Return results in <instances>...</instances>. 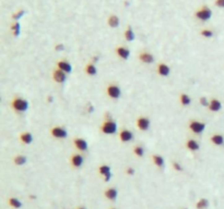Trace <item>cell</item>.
I'll use <instances>...</instances> for the list:
<instances>
[{"label":"cell","mask_w":224,"mask_h":209,"mask_svg":"<svg viewBox=\"0 0 224 209\" xmlns=\"http://www.w3.org/2000/svg\"><path fill=\"white\" fill-rule=\"evenodd\" d=\"M101 132L105 135H113L117 132V123L111 118L108 112L105 115V120L101 125Z\"/></svg>","instance_id":"obj_1"},{"label":"cell","mask_w":224,"mask_h":209,"mask_svg":"<svg viewBox=\"0 0 224 209\" xmlns=\"http://www.w3.org/2000/svg\"><path fill=\"white\" fill-rule=\"evenodd\" d=\"M10 106L15 112L23 113L29 109V101L22 97H15L11 100Z\"/></svg>","instance_id":"obj_2"},{"label":"cell","mask_w":224,"mask_h":209,"mask_svg":"<svg viewBox=\"0 0 224 209\" xmlns=\"http://www.w3.org/2000/svg\"><path fill=\"white\" fill-rule=\"evenodd\" d=\"M195 16L196 19H198L199 21H202V22H207L211 19L212 16V10L208 7V6H202L199 9L196 10L195 12Z\"/></svg>","instance_id":"obj_3"},{"label":"cell","mask_w":224,"mask_h":209,"mask_svg":"<svg viewBox=\"0 0 224 209\" xmlns=\"http://www.w3.org/2000/svg\"><path fill=\"white\" fill-rule=\"evenodd\" d=\"M188 127H189V130L194 134L199 135V134H202L204 129H206V123L197 121V120H190L189 124H188Z\"/></svg>","instance_id":"obj_4"},{"label":"cell","mask_w":224,"mask_h":209,"mask_svg":"<svg viewBox=\"0 0 224 209\" xmlns=\"http://www.w3.org/2000/svg\"><path fill=\"white\" fill-rule=\"evenodd\" d=\"M105 93L112 99H118L121 96V90L116 84H108L105 88Z\"/></svg>","instance_id":"obj_5"},{"label":"cell","mask_w":224,"mask_h":209,"mask_svg":"<svg viewBox=\"0 0 224 209\" xmlns=\"http://www.w3.org/2000/svg\"><path fill=\"white\" fill-rule=\"evenodd\" d=\"M51 135L56 140H65L68 136V132L64 127L56 125V127H53L51 129Z\"/></svg>","instance_id":"obj_6"},{"label":"cell","mask_w":224,"mask_h":209,"mask_svg":"<svg viewBox=\"0 0 224 209\" xmlns=\"http://www.w3.org/2000/svg\"><path fill=\"white\" fill-rule=\"evenodd\" d=\"M150 124H151V121L149 118L147 117H143V115H141V117H138L136 120V127H138L140 131L142 132H146L149 130V127H150Z\"/></svg>","instance_id":"obj_7"},{"label":"cell","mask_w":224,"mask_h":209,"mask_svg":"<svg viewBox=\"0 0 224 209\" xmlns=\"http://www.w3.org/2000/svg\"><path fill=\"white\" fill-rule=\"evenodd\" d=\"M69 162L72 168L78 169L80 167H82V165L84 162V158L81 154H72L69 158Z\"/></svg>","instance_id":"obj_8"},{"label":"cell","mask_w":224,"mask_h":209,"mask_svg":"<svg viewBox=\"0 0 224 209\" xmlns=\"http://www.w3.org/2000/svg\"><path fill=\"white\" fill-rule=\"evenodd\" d=\"M51 77H53V80L55 81L56 83L63 84V83H65L66 81H67V74L61 71V70H59L58 68H56L53 71V73H51Z\"/></svg>","instance_id":"obj_9"},{"label":"cell","mask_w":224,"mask_h":209,"mask_svg":"<svg viewBox=\"0 0 224 209\" xmlns=\"http://www.w3.org/2000/svg\"><path fill=\"white\" fill-rule=\"evenodd\" d=\"M99 173L103 177L105 182H108L112 179V169L108 165H101L99 167Z\"/></svg>","instance_id":"obj_10"},{"label":"cell","mask_w":224,"mask_h":209,"mask_svg":"<svg viewBox=\"0 0 224 209\" xmlns=\"http://www.w3.org/2000/svg\"><path fill=\"white\" fill-rule=\"evenodd\" d=\"M73 146L81 153H86L89 148V145L88 142H86L84 138H81V137H76L73 140Z\"/></svg>","instance_id":"obj_11"},{"label":"cell","mask_w":224,"mask_h":209,"mask_svg":"<svg viewBox=\"0 0 224 209\" xmlns=\"http://www.w3.org/2000/svg\"><path fill=\"white\" fill-rule=\"evenodd\" d=\"M118 137H119V140L123 143H129L134 140V133L131 131L127 129H123L121 131L119 132L118 134Z\"/></svg>","instance_id":"obj_12"},{"label":"cell","mask_w":224,"mask_h":209,"mask_svg":"<svg viewBox=\"0 0 224 209\" xmlns=\"http://www.w3.org/2000/svg\"><path fill=\"white\" fill-rule=\"evenodd\" d=\"M115 52H116V55H117L118 58H120V59H123V60H128V58L130 57L129 48H127V47H125V46L116 47Z\"/></svg>","instance_id":"obj_13"},{"label":"cell","mask_w":224,"mask_h":209,"mask_svg":"<svg viewBox=\"0 0 224 209\" xmlns=\"http://www.w3.org/2000/svg\"><path fill=\"white\" fill-rule=\"evenodd\" d=\"M138 59L140 60L141 62L143 63H147V65H151L154 62V57H153L152 53L148 52V51H142L138 55Z\"/></svg>","instance_id":"obj_14"},{"label":"cell","mask_w":224,"mask_h":209,"mask_svg":"<svg viewBox=\"0 0 224 209\" xmlns=\"http://www.w3.org/2000/svg\"><path fill=\"white\" fill-rule=\"evenodd\" d=\"M156 73L160 76H163V77L169 76V73H171V68L165 63H159L156 67Z\"/></svg>","instance_id":"obj_15"},{"label":"cell","mask_w":224,"mask_h":209,"mask_svg":"<svg viewBox=\"0 0 224 209\" xmlns=\"http://www.w3.org/2000/svg\"><path fill=\"white\" fill-rule=\"evenodd\" d=\"M57 68L59 70H61L63 72H65L66 74L71 73L72 72V65H70L67 60H59L57 62Z\"/></svg>","instance_id":"obj_16"},{"label":"cell","mask_w":224,"mask_h":209,"mask_svg":"<svg viewBox=\"0 0 224 209\" xmlns=\"http://www.w3.org/2000/svg\"><path fill=\"white\" fill-rule=\"evenodd\" d=\"M185 146L188 150H190V152H197V150L200 149V144H199L198 140H196L195 138H189V140H187Z\"/></svg>","instance_id":"obj_17"},{"label":"cell","mask_w":224,"mask_h":209,"mask_svg":"<svg viewBox=\"0 0 224 209\" xmlns=\"http://www.w3.org/2000/svg\"><path fill=\"white\" fill-rule=\"evenodd\" d=\"M208 109L210 111H212V112H217V111H220L222 109V102L219 99H215V98L211 99V100L209 101Z\"/></svg>","instance_id":"obj_18"},{"label":"cell","mask_w":224,"mask_h":209,"mask_svg":"<svg viewBox=\"0 0 224 209\" xmlns=\"http://www.w3.org/2000/svg\"><path fill=\"white\" fill-rule=\"evenodd\" d=\"M152 162L154 163V165L156 168H159V169L164 168L165 161H164V158H163L161 155H156V154L152 155Z\"/></svg>","instance_id":"obj_19"},{"label":"cell","mask_w":224,"mask_h":209,"mask_svg":"<svg viewBox=\"0 0 224 209\" xmlns=\"http://www.w3.org/2000/svg\"><path fill=\"white\" fill-rule=\"evenodd\" d=\"M119 23H120L119 18H118L116 14H111V15L107 18V24H108L109 27H112V28L118 27V26H119Z\"/></svg>","instance_id":"obj_20"},{"label":"cell","mask_w":224,"mask_h":209,"mask_svg":"<svg viewBox=\"0 0 224 209\" xmlns=\"http://www.w3.org/2000/svg\"><path fill=\"white\" fill-rule=\"evenodd\" d=\"M117 195H118V192L115 187H108V189H106L104 192V196L108 200H115L116 198H117Z\"/></svg>","instance_id":"obj_21"},{"label":"cell","mask_w":224,"mask_h":209,"mask_svg":"<svg viewBox=\"0 0 224 209\" xmlns=\"http://www.w3.org/2000/svg\"><path fill=\"white\" fill-rule=\"evenodd\" d=\"M19 138H20V142H21L22 144H25V145H29L33 142V135L30 132H23V133H21L20 136H19Z\"/></svg>","instance_id":"obj_22"},{"label":"cell","mask_w":224,"mask_h":209,"mask_svg":"<svg viewBox=\"0 0 224 209\" xmlns=\"http://www.w3.org/2000/svg\"><path fill=\"white\" fill-rule=\"evenodd\" d=\"M124 37L127 41H134V38H136V35H134V32L132 30V27L130 25L127 26L126 31L124 32Z\"/></svg>","instance_id":"obj_23"},{"label":"cell","mask_w":224,"mask_h":209,"mask_svg":"<svg viewBox=\"0 0 224 209\" xmlns=\"http://www.w3.org/2000/svg\"><path fill=\"white\" fill-rule=\"evenodd\" d=\"M210 142L213 145H217V146H221L224 144V137L221 134H213L210 137Z\"/></svg>","instance_id":"obj_24"},{"label":"cell","mask_w":224,"mask_h":209,"mask_svg":"<svg viewBox=\"0 0 224 209\" xmlns=\"http://www.w3.org/2000/svg\"><path fill=\"white\" fill-rule=\"evenodd\" d=\"M84 72H86L88 75L94 76V75H96V73H97V69H96V67L94 65V63L90 62V63L86 65V67H84Z\"/></svg>","instance_id":"obj_25"},{"label":"cell","mask_w":224,"mask_h":209,"mask_svg":"<svg viewBox=\"0 0 224 209\" xmlns=\"http://www.w3.org/2000/svg\"><path fill=\"white\" fill-rule=\"evenodd\" d=\"M179 102L182 106L187 107L191 103V98H190V96L188 94H184L182 93V94L179 95Z\"/></svg>","instance_id":"obj_26"},{"label":"cell","mask_w":224,"mask_h":209,"mask_svg":"<svg viewBox=\"0 0 224 209\" xmlns=\"http://www.w3.org/2000/svg\"><path fill=\"white\" fill-rule=\"evenodd\" d=\"M28 161V158L23 155H16L13 158V162L15 165H24Z\"/></svg>","instance_id":"obj_27"},{"label":"cell","mask_w":224,"mask_h":209,"mask_svg":"<svg viewBox=\"0 0 224 209\" xmlns=\"http://www.w3.org/2000/svg\"><path fill=\"white\" fill-rule=\"evenodd\" d=\"M10 30H11L12 34H13L14 37H18L20 35V30H21V25L19 22H13L10 26Z\"/></svg>","instance_id":"obj_28"},{"label":"cell","mask_w":224,"mask_h":209,"mask_svg":"<svg viewBox=\"0 0 224 209\" xmlns=\"http://www.w3.org/2000/svg\"><path fill=\"white\" fill-rule=\"evenodd\" d=\"M8 204H9V206H11L12 208H15V209L21 208L22 207V203L15 197H10L9 199H8Z\"/></svg>","instance_id":"obj_29"},{"label":"cell","mask_w":224,"mask_h":209,"mask_svg":"<svg viewBox=\"0 0 224 209\" xmlns=\"http://www.w3.org/2000/svg\"><path fill=\"white\" fill-rule=\"evenodd\" d=\"M208 207H209V200L207 199V198H200L196 204L197 209H207Z\"/></svg>","instance_id":"obj_30"},{"label":"cell","mask_w":224,"mask_h":209,"mask_svg":"<svg viewBox=\"0 0 224 209\" xmlns=\"http://www.w3.org/2000/svg\"><path fill=\"white\" fill-rule=\"evenodd\" d=\"M25 14V11H24L23 9H20L18 10L16 12H14L13 14H12V20L14 21V22H19V20L22 18V16Z\"/></svg>","instance_id":"obj_31"},{"label":"cell","mask_w":224,"mask_h":209,"mask_svg":"<svg viewBox=\"0 0 224 209\" xmlns=\"http://www.w3.org/2000/svg\"><path fill=\"white\" fill-rule=\"evenodd\" d=\"M213 31L211 30H208V28H203V30L200 31V35L202 37H204V38H211V37L213 36Z\"/></svg>","instance_id":"obj_32"},{"label":"cell","mask_w":224,"mask_h":209,"mask_svg":"<svg viewBox=\"0 0 224 209\" xmlns=\"http://www.w3.org/2000/svg\"><path fill=\"white\" fill-rule=\"evenodd\" d=\"M132 152H134V154L136 155L137 157H143V155H144V149L141 147V146H139V145L134 146Z\"/></svg>","instance_id":"obj_33"},{"label":"cell","mask_w":224,"mask_h":209,"mask_svg":"<svg viewBox=\"0 0 224 209\" xmlns=\"http://www.w3.org/2000/svg\"><path fill=\"white\" fill-rule=\"evenodd\" d=\"M209 101H210V100H208V98H207V97H201V98L199 99V103H200L201 106H203V107H208L209 106Z\"/></svg>","instance_id":"obj_34"},{"label":"cell","mask_w":224,"mask_h":209,"mask_svg":"<svg viewBox=\"0 0 224 209\" xmlns=\"http://www.w3.org/2000/svg\"><path fill=\"white\" fill-rule=\"evenodd\" d=\"M172 167H173V169L175 171H182V167L180 165L179 162H177V161H174V162L172 163Z\"/></svg>","instance_id":"obj_35"},{"label":"cell","mask_w":224,"mask_h":209,"mask_svg":"<svg viewBox=\"0 0 224 209\" xmlns=\"http://www.w3.org/2000/svg\"><path fill=\"white\" fill-rule=\"evenodd\" d=\"M214 5L217 8H224V0H214Z\"/></svg>","instance_id":"obj_36"},{"label":"cell","mask_w":224,"mask_h":209,"mask_svg":"<svg viewBox=\"0 0 224 209\" xmlns=\"http://www.w3.org/2000/svg\"><path fill=\"white\" fill-rule=\"evenodd\" d=\"M125 172L127 173L128 175H134V169L131 168V167H128V168H126Z\"/></svg>","instance_id":"obj_37"},{"label":"cell","mask_w":224,"mask_h":209,"mask_svg":"<svg viewBox=\"0 0 224 209\" xmlns=\"http://www.w3.org/2000/svg\"><path fill=\"white\" fill-rule=\"evenodd\" d=\"M64 49H65V46H64L63 44H57V45H55V50H56V51H63Z\"/></svg>","instance_id":"obj_38"},{"label":"cell","mask_w":224,"mask_h":209,"mask_svg":"<svg viewBox=\"0 0 224 209\" xmlns=\"http://www.w3.org/2000/svg\"><path fill=\"white\" fill-rule=\"evenodd\" d=\"M54 100V98L51 96H48V98H47V101H48V102H51V101Z\"/></svg>","instance_id":"obj_39"},{"label":"cell","mask_w":224,"mask_h":209,"mask_svg":"<svg viewBox=\"0 0 224 209\" xmlns=\"http://www.w3.org/2000/svg\"><path fill=\"white\" fill-rule=\"evenodd\" d=\"M77 209H86V208H83V207H80V208H77Z\"/></svg>","instance_id":"obj_40"},{"label":"cell","mask_w":224,"mask_h":209,"mask_svg":"<svg viewBox=\"0 0 224 209\" xmlns=\"http://www.w3.org/2000/svg\"><path fill=\"white\" fill-rule=\"evenodd\" d=\"M112 209H115V208H112Z\"/></svg>","instance_id":"obj_41"}]
</instances>
